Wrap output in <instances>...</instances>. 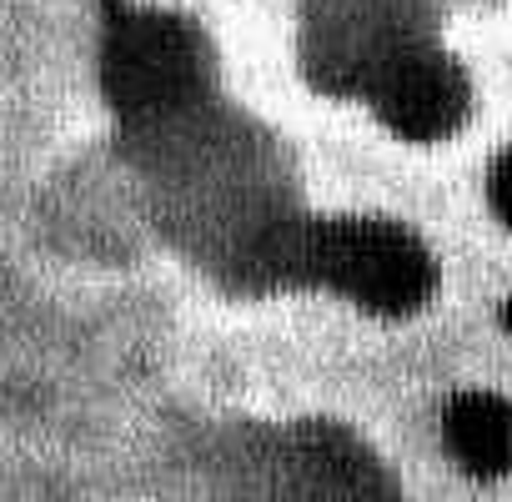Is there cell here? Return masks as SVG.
Instances as JSON below:
<instances>
[{
  "label": "cell",
  "mask_w": 512,
  "mask_h": 502,
  "mask_svg": "<svg viewBox=\"0 0 512 502\" xmlns=\"http://www.w3.org/2000/svg\"><path fill=\"white\" fill-rule=\"evenodd\" d=\"M487 201H492L497 221L512 231V151H502L492 161V171H487Z\"/></svg>",
  "instance_id": "8992f818"
},
{
  "label": "cell",
  "mask_w": 512,
  "mask_h": 502,
  "mask_svg": "<svg viewBox=\"0 0 512 502\" xmlns=\"http://www.w3.org/2000/svg\"><path fill=\"white\" fill-rule=\"evenodd\" d=\"M302 267L317 282L337 287L342 297H352L357 307L382 312V317L417 312L437 287L432 251L407 226L372 221V216L312 226L302 241Z\"/></svg>",
  "instance_id": "6da1fadb"
},
{
  "label": "cell",
  "mask_w": 512,
  "mask_h": 502,
  "mask_svg": "<svg viewBox=\"0 0 512 502\" xmlns=\"http://www.w3.org/2000/svg\"><path fill=\"white\" fill-rule=\"evenodd\" d=\"M442 442L467 477H512V402L497 392H457L442 412Z\"/></svg>",
  "instance_id": "5b68a950"
},
{
  "label": "cell",
  "mask_w": 512,
  "mask_h": 502,
  "mask_svg": "<svg viewBox=\"0 0 512 502\" xmlns=\"http://www.w3.org/2000/svg\"><path fill=\"white\" fill-rule=\"evenodd\" d=\"M372 106L402 141H447L467 121L472 86L457 61L437 51H402L377 66Z\"/></svg>",
  "instance_id": "3957f363"
},
{
  "label": "cell",
  "mask_w": 512,
  "mask_h": 502,
  "mask_svg": "<svg viewBox=\"0 0 512 502\" xmlns=\"http://www.w3.org/2000/svg\"><path fill=\"white\" fill-rule=\"evenodd\" d=\"M502 327H507V332H512V302H507V307H502Z\"/></svg>",
  "instance_id": "52a82bcc"
},
{
  "label": "cell",
  "mask_w": 512,
  "mask_h": 502,
  "mask_svg": "<svg viewBox=\"0 0 512 502\" xmlns=\"http://www.w3.org/2000/svg\"><path fill=\"white\" fill-rule=\"evenodd\" d=\"M101 81L121 116L151 121L186 106L201 91V46L186 21L156 6L106 0L101 36Z\"/></svg>",
  "instance_id": "7a4b0ae2"
},
{
  "label": "cell",
  "mask_w": 512,
  "mask_h": 502,
  "mask_svg": "<svg viewBox=\"0 0 512 502\" xmlns=\"http://www.w3.org/2000/svg\"><path fill=\"white\" fill-rule=\"evenodd\" d=\"M297 502H402L382 462L347 427H302L292 442Z\"/></svg>",
  "instance_id": "277c9868"
}]
</instances>
